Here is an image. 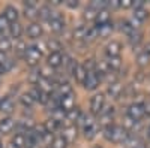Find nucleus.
Masks as SVG:
<instances>
[{
	"instance_id": "60",
	"label": "nucleus",
	"mask_w": 150,
	"mask_h": 148,
	"mask_svg": "<svg viewBox=\"0 0 150 148\" xmlns=\"http://www.w3.org/2000/svg\"><path fill=\"white\" fill-rule=\"evenodd\" d=\"M48 148H50V147H48Z\"/></svg>"
},
{
	"instance_id": "52",
	"label": "nucleus",
	"mask_w": 150,
	"mask_h": 148,
	"mask_svg": "<svg viewBox=\"0 0 150 148\" xmlns=\"http://www.w3.org/2000/svg\"><path fill=\"white\" fill-rule=\"evenodd\" d=\"M144 53H147V54L150 55V42H147V43L144 45Z\"/></svg>"
},
{
	"instance_id": "55",
	"label": "nucleus",
	"mask_w": 150,
	"mask_h": 148,
	"mask_svg": "<svg viewBox=\"0 0 150 148\" xmlns=\"http://www.w3.org/2000/svg\"><path fill=\"white\" fill-rule=\"evenodd\" d=\"M8 148H20V147H17V145H14V144H12V142H11V144L8 145Z\"/></svg>"
},
{
	"instance_id": "59",
	"label": "nucleus",
	"mask_w": 150,
	"mask_h": 148,
	"mask_svg": "<svg viewBox=\"0 0 150 148\" xmlns=\"http://www.w3.org/2000/svg\"><path fill=\"white\" fill-rule=\"evenodd\" d=\"M0 148H2V145H0Z\"/></svg>"
},
{
	"instance_id": "47",
	"label": "nucleus",
	"mask_w": 150,
	"mask_h": 148,
	"mask_svg": "<svg viewBox=\"0 0 150 148\" xmlns=\"http://www.w3.org/2000/svg\"><path fill=\"white\" fill-rule=\"evenodd\" d=\"M132 0H120V8H123V9H128V8H131L132 6Z\"/></svg>"
},
{
	"instance_id": "5",
	"label": "nucleus",
	"mask_w": 150,
	"mask_h": 148,
	"mask_svg": "<svg viewBox=\"0 0 150 148\" xmlns=\"http://www.w3.org/2000/svg\"><path fill=\"white\" fill-rule=\"evenodd\" d=\"M99 82H101V78H99V75L95 72H89L87 73V76H86V81H84V88L86 90H89V91H93L99 87Z\"/></svg>"
},
{
	"instance_id": "38",
	"label": "nucleus",
	"mask_w": 150,
	"mask_h": 148,
	"mask_svg": "<svg viewBox=\"0 0 150 148\" xmlns=\"http://www.w3.org/2000/svg\"><path fill=\"white\" fill-rule=\"evenodd\" d=\"M20 102H21V105H23L24 108H27V109H30V108L35 105V100L32 99V96H30L29 93H23V94L20 96Z\"/></svg>"
},
{
	"instance_id": "16",
	"label": "nucleus",
	"mask_w": 150,
	"mask_h": 148,
	"mask_svg": "<svg viewBox=\"0 0 150 148\" xmlns=\"http://www.w3.org/2000/svg\"><path fill=\"white\" fill-rule=\"evenodd\" d=\"M60 108L63 109L65 112H68V111H71L72 108H75V97H74V93L60 97Z\"/></svg>"
},
{
	"instance_id": "57",
	"label": "nucleus",
	"mask_w": 150,
	"mask_h": 148,
	"mask_svg": "<svg viewBox=\"0 0 150 148\" xmlns=\"http://www.w3.org/2000/svg\"><path fill=\"white\" fill-rule=\"evenodd\" d=\"M2 136H3V135H2V132H0V138H2Z\"/></svg>"
},
{
	"instance_id": "34",
	"label": "nucleus",
	"mask_w": 150,
	"mask_h": 148,
	"mask_svg": "<svg viewBox=\"0 0 150 148\" xmlns=\"http://www.w3.org/2000/svg\"><path fill=\"white\" fill-rule=\"evenodd\" d=\"M11 142L17 147H20V148H26V133H18L17 132Z\"/></svg>"
},
{
	"instance_id": "4",
	"label": "nucleus",
	"mask_w": 150,
	"mask_h": 148,
	"mask_svg": "<svg viewBox=\"0 0 150 148\" xmlns=\"http://www.w3.org/2000/svg\"><path fill=\"white\" fill-rule=\"evenodd\" d=\"M129 138V132L123 126H112V135H111V142L112 144H125Z\"/></svg>"
},
{
	"instance_id": "3",
	"label": "nucleus",
	"mask_w": 150,
	"mask_h": 148,
	"mask_svg": "<svg viewBox=\"0 0 150 148\" xmlns=\"http://www.w3.org/2000/svg\"><path fill=\"white\" fill-rule=\"evenodd\" d=\"M104 106H105V96L102 93L95 94L90 99V114L92 115H99L102 112Z\"/></svg>"
},
{
	"instance_id": "8",
	"label": "nucleus",
	"mask_w": 150,
	"mask_h": 148,
	"mask_svg": "<svg viewBox=\"0 0 150 148\" xmlns=\"http://www.w3.org/2000/svg\"><path fill=\"white\" fill-rule=\"evenodd\" d=\"M122 53V43L119 41H111L105 46V54L107 57H120Z\"/></svg>"
},
{
	"instance_id": "9",
	"label": "nucleus",
	"mask_w": 150,
	"mask_h": 148,
	"mask_svg": "<svg viewBox=\"0 0 150 148\" xmlns=\"http://www.w3.org/2000/svg\"><path fill=\"white\" fill-rule=\"evenodd\" d=\"M38 8L36 2L30 0V2H24V17L29 20H36L38 18Z\"/></svg>"
},
{
	"instance_id": "1",
	"label": "nucleus",
	"mask_w": 150,
	"mask_h": 148,
	"mask_svg": "<svg viewBox=\"0 0 150 148\" xmlns=\"http://www.w3.org/2000/svg\"><path fill=\"white\" fill-rule=\"evenodd\" d=\"M41 58H42V51L36 45L27 46V51H26V54H24V61H26L27 66L36 67L38 65H39Z\"/></svg>"
},
{
	"instance_id": "29",
	"label": "nucleus",
	"mask_w": 150,
	"mask_h": 148,
	"mask_svg": "<svg viewBox=\"0 0 150 148\" xmlns=\"http://www.w3.org/2000/svg\"><path fill=\"white\" fill-rule=\"evenodd\" d=\"M128 41H129V43L135 48V46H138L140 43H141V41H143V33L140 32V30H134V33L131 34V36H128Z\"/></svg>"
},
{
	"instance_id": "20",
	"label": "nucleus",
	"mask_w": 150,
	"mask_h": 148,
	"mask_svg": "<svg viewBox=\"0 0 150 148\" xmlns=\"http://www.w3.org/2000/svg\"><path fill=\"white\" fill-rule=\"evenodd\" d=\"M75 79H77L80 84H84V81H86V76H87V70L84 69V66L81 65V63H77V67H75V70H74V75H72Z\"/></svg>"
},
{
	"instance_id": "44",
	"label": "nucleus",
	"mask_w": 150,
	"mask_h": 148,
	"mask_svg": "<svg viewBox=\"0 0 150 148\" xmlns=\"http://www.w3.org/2000/svg\"><path fill=\"white\" fill-rule=\"evenodd\" d=\"M53 141H54L53 133H47V132H44V133H42V136H41V142H42V144H45L47 147H51Z\"/></svg>"
},
{
	"instance_id": "54",
	"label": "nucleus",
	"mask_w": 150,
	"mask_h": 148,
	"mask_svg": "<svg viewBox=\"0 0 150 148\" xmlns=\"http://www.w3.org/2000/svg\"><path fill=\"white\" fill-rule=\"evenodd\" d=\"M60 3H62L60 0H53V2H51V5H53V6H59Z\"/></svg>"
},
{
	"instance_id": "17",
	"label": "nucleus",
	"mask_w": 150,
	"mask_h": 148,
	"mask_svg": "<svg viewBox=\"0 0 150 148\" xmlns=\"http://www.w3.org/2000/svg\"><path fill=\"white\" fill-rule=\"evenodd\" d=\"M44 130L47 132V133H54V132H57L60 127H62V124H60V123H57L54 118H51V117H50V118H47L45 121H44Z\"/></svg>"
},
{
	"instance_id": "31",
	"label": "nucleus",
	"mask_w": 150,
	"mask_h": 148,
	"mask_svg": "<svg viewBox=\"0 0 150 148\" xmlns=\"http://www.w3.org/2000/svg\"><path fill=\"white\" fill-rule=\"evenodd\" d=\"M96 15H98V11L96 9H93L92 6H87L86 9H84V12H83V20L84 21H95L96 20Z\"/></svg>"
},
{
	"instance_id": "15",
	"label": "nucleus",
	"mask_w": 150,
	"mask_h": 148,
	"mask_svg": "<svg viewBox=\"0 0 150 148\" xmlns=\"http://www.w3.org/2000/svg\"><path fill=\"white\" fill-rule=\"evenodd\" d=\"M48 27L54 33H60L65 30V20L63 18H50L48 20Z\"/></svg>"
},
{
	"instance_id": "22",
	"label": "nucleus",
	"mask_w": 150,
	"mask_h": 148,
	"mask_svg": "<svg viewBox=\"0 0 150 148\" xmlns=\"http://www.w3.org/2000/svg\"><path fill=\"white\" fill-rule=\"evenodd\" d=\"M98 38H99V32H98V27H96V26H92V27H89V29H87L86 38H84V43H92V42H95Z\"/></svg>"
},
{
	"instance_id": "10",
	"label": "nucleus",
	"mask_w": 150,
	"mask_h": 148,
	"mask_svg": "<svg viewBox=\"0 0 150 148\" xmlns=\"http://www.w3.org/2000/svg\"><path fill=\"white\" fill-rule=\"evenodd\" d=\"M3 17L8 20L9 24L18 22V17H20L18 9H17L15 6H12V5H8V6L5 8V11H3Z\"/></svg>"
},
{
	"instance_id": "18",
	"label": "nucleus",
	"mask_w": 150,
	"mask_h": 148,
	"mask_svg": "<svg viewBox=\"0 0 150 148\" xmlns=\"http://www.w3.org/2000/svg\"><path fill=\"white\" fill-rule=\"evenodd\" d=\"M110 11L108 9H102V11H99L98 12V15H96V20H95V24H96V27H101L104 26V24L110 22Z\"/></svg>"
},
{
	"instance_id": "14",
	"label": "nucleus",
	"mask_w": 150,
	"mask_h": 148,
	"mask_svg": "<svg viewBox=\"0 0 150 148\" xmlns=\"http://www.w3.org/2000/svg\"><path fill=\"white\" fill-rule=\"evenodd\" d=\"M62 61H63V54L62 53H51L47 58V66L57 69L59 66H62Z\"/></svg>"
},
{
	"instance_id": "23",
	"label": "nucleus",
	"mask_w": 150,
	"mask_h": 148,
	"mask_svg": "<svg viewBox=\"0 0 150 148\" xmlns=\"http://www.w3.org/2000/svg\"><path fill=\"white\" fill-rule=\"evenodd\" d=\"M81 114L83 112H81V109L78 106H75L71 111H68V112H66V121H68V124H74V121H78V118H80Z\"/></svg>"
},
{
	"instance_id": "19",
	"label": "nucleus",
	"mask_w": 150,
	"mask_h": 148,
	"mask_svg": "<svg viewBox=\"0 0 150 148\" xmlns=\"http://www.w3.org/2000/svg\"><path fill=\"white\" fill-rule=\"evenodd\" d=\"M112 30H114V24H112L111 21L107 22V24H104V26H101V27H98L99 39H107V38H110L111 33H112Z\"/></svg>"
},
{
	"instance_id": "28",
	"label": "nucleus",
	"mask_w": 150,
	"mask_h": 148,
	"mask_svg": "<svg viewBox=\"0 0 150 148\" xmlns=\"http://www.w3.org/2000/svg\"><path fill=\"white\" fill-rule=\"evenodd\" d=\"M86 33H87V27L86 26H77L74 29V32H72V38L75 41H84Z\"/></svg>"
},
{
	"instance_id": "50",
	"label": "nucleus",
	"mask_w": 150,
	"mask_h": 148,
	"mask_svg": "<svg viewBox=\"0 0 150 148\" xmlns=\"http://www.w3.org/2000/svg\"><path fill=\"white\" fill-rule=\"evenodd\" d=\"M132 6H134V9H143L144 8V2L143 0H137V2L132 3Z\"/></svg>"
},
{
	"instance_id": "35",
	"label": "nucleus",
	"mask_w": 150,
	"mask_h": 148,
	"mask_svg": "<svg viewBox=\"0 0 150 148\" xmlns=\"http://www.w3.org/2000/svg\"><path fill=\"white\" fill-rule=\"evenodd\" d=\"M39 75H41V78L54 79L56 72H54V69H53V67H50V66H42V67L39 69Z\"/></svg>"
},
{
	"instance_id": "37",
	"label": "nucleus",
	"mask_w": 150,
	"mask_h": 148,
	"mask_svg": "<svg viewBox=\"0 0 150 148\" xmlns=\"http://www.w3.org/2000/svg\"><path fill=\"white\" fill-rule=\"evenodd\" d=\"M26 51H27V43L24 42L23 39L15 41V54H17V55H20V57H24Z\"/></svg>"
},
{
	"instance_id": "58",
	"label": "nucleus",
	"mask_w": 150,
	"mask_h": 148,
	"mask_svg": "<svg viewBox=\"0 0 150 148\" xmlns=\"http://www.w3.org/2000/svg\"><path fill=\"white\" fill-rule=\"evenodd\" d=\"M95 148H102V147H95Z\"/></svg>"
},
{
	"instance_id": "41",
	"label": "nucleus",
	"mask_w": 150,
	"mask_h": 148,
	"mask_svg": "<svg viewBox=\"0 0 150 148\" xmlns=\"http://www.w3.org/2000/svg\"><path fill=\"white\" fill-rule=\"evenodd\" d=\"M66 147H68V142L65 141V138L62 135H59V136H54V141L50 148H66Z\"/></svg>"
},
{
	"instance_id": "45",
	"label": "nucleus",
	"mask_w": 150,
	"mask_h": 148,
	"mask_svg": "<svg viewBox=\"0 0 150 148\" xmlns=\"http://www.w3.org/2000/svg\"><path fill=\"white\" fill-rule=\"evenodd\" d=\"M102 81H105V82H107L108 85H111V84H116V82H119V81H117V75H116V73L112 72V70H111L110 73H107V75H105V76L102 78Z\"/></svg>"
},
{
	"instance_id": "48",
	"label": "nucleus",
	"mask_w": 150,
	"mask_h": 148,
	"mask_svg": "<svg viewBox=\"0 0 150 148\" xmlns=\"http://www.w3.org/2000/svg\"><path fill=\"white\" fill-rule=\"evenodd\" d=\"M68 8H71V9H75V8H78V5H80V2H77V0H68V2L65 3Z\"/></svg>"
},
{
	"instance_id": "21",
	"label": "nucleus",
	"mask_w": 150,
	"mask_h": 148,
	"mask_svg": "<svg viewBox=\"0 0 150 148\" xmlns=\"http://www.w3.org/2000/svg\"><path fill=\"white\" fill-rule=\"evenodd\" d=\"M98 133H99V126H98V123H95V124H92V126H89V127L83 129L84 138H86V139H89V141L95 139Z\"/></svg>"
},
{
	"instance_id": "25",
	"label": "nucleus",
	"mask_w": 150,
	"mask_h": 148,
	"mask_svg": "<svg viewBox=\"0 0 150 148\" xmlns=\"http://www.w3.org/2000/svg\"><path fill=\"white\" fill-rule=\"evenodd\" d=\"M9 33H11V38H14L15 41L21 39V34H23V26L20 22H14V24H11V27H9Z\"/></svg>"
},
{
	"instance_id": "7",
	"label": "nucleus",
	"mask_w": 150,
	"mask_h": 148,
	"mask_svg": "<svg viewBox=\"0 0 150 148\" xmlns=\"http://www.w3.org/2000/svg\"><path fill=\"white\" fill-rule=\"evenodd\" d=\"M26 33H27V36H29L30 39H39L41 36H42V33H44V30H42V26H41L39 22L33 21L32 24H29V26H27Z\"/></svg>"
},
{
	"instance_id": "42",
	"label": "nucleus",
	"mask_w": 150,
	"mask_h": 148,
	"mask_svg": "<svg viewBox=\"0 0 150 148\" xmlns=\"http://www.w3.org/2000/svg\"><path fill=\"white\" fill-rule=\"evenodd\" d=\"M96 65H98V61L95 58H87L84 63H83V66L87 70V73H89V72H95L96 70Z\"/></svg>"
},
{
	"instance_id": "49",
	"label": "nucleus",
	"mask_w": 150,
	"mask_h": 148,
	"mask_svg": "<svg viewBox=\"0 0 150 148\" xmlns=\"http://www.w3.org/2000/svg\"><path fill=\"white\" fill-rule=\"evenodd\" d=\"M8 54L6 53H2V51H0V66H3L5 63H6V61H8Z\"/></svg>"
},
{
	"instance_id": "53",
	"label": "nucleus",
	"mask_w": 150,
	"mask_h": 148,
	"mask_svg": "<svg viewBox=\"0 0 150 148\" xmlns=\"http://www.w3.org/2000/svg\"><path fill=\"white\" fill-rule=\"evenodd\" d=\"M134 148H147V147H146V144H144L143 141H140V142H138V144H137V145H135Z\"/></svg>"
},
{
	"instance_id": "12",
	"label": "nucleus",
	"mask_w": 150,
	"mask_h": 148,
	"mask_svg": "<svg viewBox=\"0 0 150 148\" xmlns=\"http://www.w3.org/2000/svg\"><path fill=\"white\" fill-rule=\"evenodd\" d=\"M15 120L11 118V117H5L0 120V132H2V135H8L11 133L12 130L15 129Z\"/></svg>"
},
{
	"instance_id": "13",
	"label": "nucleus",
	"mask_w": 150,
	"mask_h": 148,
	"mask_svg": "<svg viewBox=\"0 0 150 148\" xmlns=\"http://www.w3.org/2000/svg\"><path fill=\"white\" fill-rule=\"evenodd\" d=\"M123 91H125V85H122L120 82L111 84V85H108V88H107V94L111 99H120Z\"/></svg>"
},
{
	"instance_id": "36",
	"label": "nucleus",
	"mask_w": 150,
	"mask_h": 148,
	"mask_svg": "<svg viewBox=\"0 0 150 148\" xmlns=\"http://www.w3.org/2000/svg\"><path fill=\"white\" fill-rule=\"evenodd\" d=\"M12 49V41L8 38V36H0V51L6 53Z\"/></svg>"
},
{
	"instance_id": "11",
	"label": "nucleus",
	"mask_w": 150,
	"mask_h": 148,
	"mask_svg": "<svg viewBox=\"0 0 150 148\" xmlns=\"http://www.w3.org/2000/svg\"><path fill=\"white\" fill-rule=\"evenodd\" d=\"M14 109H15V103L12 100V97L6 96L3 99H0V112L9 115V114L14 112Z\"/></svg>"
},
{
	"instance_id": "26",
	"label": "nucleus",
	"mask_w": 150,
	"mask_h": 148,
	"mask_svg": "<svg viewBox=\"0 0 150 148\" xmlns=\"http://www.w3.org/2000/svg\"><path fill=\"white\" fill-rule=\"evenodd\" d=\"M47 48L50 49V54L51 53H62V42L59 39L51 38V39L47 41Z\"/></svg>"
},
{
	"instance_id": "30",
	"label": "nucleus",
	"mask_w": 150,
	"mask_h": 148,
	"mask_svg": "<svg viewBox=\"0 0 150 148\" xmlns=\"http://www.w3.org/2000/svg\"><path fill=\"white\" fill-rule=\"evenodd\" d=\"M107 63H108V66H110V69H111L112 72L120 70V67H122V65H123L120 57H107Z\"/></svg>"
},
{
	"instance_id": "51",
	"label": "nucleus",
	"mask_w": 150,
	"mask_h": 148,
	"mask_svg": "<svg viewBox=\"0 0 150 148\" xmlns=\"http://www.w3.org/2000/svg\"><path fill=\"white\" fill-rule=\"evenodd\" d=\"M144 109H146V114H147V115H150V100L144 103Z\"/></svg>"
},
{
	"instance_id": "2",
	"label": "nucleus",
	"mask_w": 150,
	"mask_h": 148,
	"mask_svg": "<svg viewBox=\"0 0 150 148\" xmlns=\"http://www.w3.org/2000/svg\"><path fill=\"white\" fill-rule=\"evenodd\" d=\"M128 117H131L134 121H141L143 117L146 115V109H144V103L141 102H135L132 105H129L128 108Z\"/></svg>"
},
{
	"instance_id": "39",
	"label": "nucleus",
	"mask_w": 150,
	"mask_h": 148,
	"mask_svg": "<svg viewBox=\"0 0 150 148\" xmlns=\"http://www.w3.org/2000/svg\"><path fill=\"white\" fill-rule=\"evenodd\" d=\"M132 18H135L137 21H140V22H144V21L149 18V12H147V9H144V8H143V9H135Z\"/></svg>"
},
{
	"instance_id": "32",
	"label": "nucleus",
	"mask_w": 150,
	"mask_h": 148,
	"mask_svg": "<svg viewBox=\"0 0 150 148\" xmlns=\"http://www.w3.org/2000/svg\"><path fill=\"white\" fill-rule=\"evenodd\" d=\"M96 121H93V117L92 115H87V114H81L80 118H78V124L81 126V129H86L92 124H95Z\"/></svg>"
},
{
	"instance_id": "43",
	"label": "nucleus",
	"mask_w": 150,
	"mask_h": 148,
	"mask_svg": "<svg viewBox=\"0 0 150 148\" xmlns=\"http://www.w3.org/2000/svg\"><path fill=\"white\" fill-rule=\"evenodd\" d=\"M9 27H11V24L8 22V20L3 15H0V36H5V33L9 30Z\"/></svg>"
},
{
	"instance_id": "46",
	"label": "nucleus",
	"mask_w": 150,
	"mask_h": 148,
	"mask_svg": "<svg viewBox=\"0 0 150 148\" xmlns=\"http://www.w3.org/2000/svg\"><path fill=\"white\" fill-rule=\"evenodd\" d=\"M14 65H15V61L12 60V58H8V61H6V63L2 66V67H3V70H5V73H6V72H9L12 67H14Z\"/></svg>"
},
{
	"instance_id": "40",
	"label": "nucleus",
	"mask_w": 150,
	"mask_h": 148,
	"mask_svg": "<svg viewBox=\"0 0 150 148\" xmlns=\"http://www.w3.org/2000/svg\"><path fill=\"white\" fill-rule=\"evenodd\" d=\"M51 118H54L57 123H63V120H66V112L62 108H57V109H54L53 112H51Z\"/></svg>"
},
{
	"instance_id": "6",
	"label": "nucleus",
	"mask_w": 150,
	"mask_h": 148,
	"mask_svg": "<svg viewBox=\"0 0 150 148\" xmlns=\"http://www.w3.org/2000/svg\"><path fill=\"white\" fill-rule=\"evenodd\" d=\"M62 136L65 138V141L69 144V142H74L75 139H77L78 136V129L75 124H66L63 126V129H62Z\"/></svg>"
},
{
	"instance_id": "33",
	"label": "nucleus",
	"mask_w": 150,
	"mask_h": 148,
	"mask_svg": "<svg viewBox=\"0 0 150 148\" xmlns=\"http://www.w3.org/2000/svg\"><path fill=\"white\" fill-rule=\"evenodd\" d=\"M119 30H120L122 33H125L126 36H131V34L134 33V29H132L131 22H129L128 20H122V21H119Z\"/></svg>"
},
{
	"instance_id": "56",
	"label": "nucleus",
	"mask_w": 150,
	"mask_h": 148,
	"mask_svg": "<svg viewBox=\"0 0 150 148\" xmlns=\"http://www.w3.org/2000/svg\"><path fill=\"white\" fill-rule=\"evenodd\" d=\"M147 135H149V139H150V127H149V132H147Z\"/></svg>"
},
{
	"instance_id": "24",
	"label": "nucleus",
	"mask_w": 150,
	"mask_h": 148,
	"mask_svg": "<svg viewBox=\"0 0 150 148\" xmlns=\"http://www.w3.org/2000/svg\"><path fill=\"white\" fill-rule=\"evenodd\" d=\"M51 14H53V11H51V6L50 5H42L39 6V9H38V18H41V20H50L51 18Z\"/></svg>"
},
{
	"instance_id": "27",
	"label": "nucleus",
	"mask_w": 150,
	"mask_h": 148,
	"mask_svg": "<svg viewBox=\"0 0 150 148\" xmlns=\"http://www.w3.org/2000/svg\"><path fill=\"white\" fill-rule=\"evenodd\" d=\"M150 65V55L147 53H140L138 55H137V66H138L140 69H144Z\"/></svg>"
}]
</instances>
